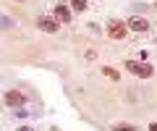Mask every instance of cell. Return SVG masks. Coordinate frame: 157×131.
Masks as SVG:
<instances>
[{"label":"cell","instance_id":"7","mask_svg":"<svg viewBox=\"0 0 157 131\" xmlns=\"http://www.w3.org/2000/svg\"><path fill=\"white\" fill-rule=\"evenodd\" d=\"M102 74H105L107 79H113V81H118V79H121V74H118L115 68H110V66H105V68H102Z\"/></svg>","mask_w":157,"mask_h":131},{"label":"cell","instance_id":"8","mask_svg":"<svg viewBox=\"0 0 157 131\" xmlns=\"http://www.w3.org/2000/svg\"><path fill=\"white\" fill-rule=\"evenodd\" d=\"M71 8H73V11H78V13L86 11V0H71Z\"/></svg>","mask_w":157,"mask_h":131},{"label":"cell","instance_id":"5","mask_svg":"<svg viewBox=\"0 0 157 131\" xmlns=\"http://www.w3.org/2000/svg\"><path fill=\"white\" fill-rule=\"evenodd\" d=\"M126 26L134 29V32H147V29H149V21H147V18H141V16H134V18H128V21H126Z\"/></svg>","mask_w":157,"mask_h":131},{"label":"cell","instance_id":"12","mask_svg":"<svg viewBox=\"0 0 157 131\" xmlns=\"http://www.w3.org/2000/svg\"><path fill=\"white\" fill-rule=\"evenodd\" d=\"M149 131H157V123H152V126H149Z\"/></svg>","mask_w":157,"mask_h":131},{"label":"cell","instance_id":"10","mask_svg":"<svg viewBox=\"0 0 157 131\" xmlns=\"http://www.w3.org/2000/svg\"><path fill=\"white\" fill-rule=\"evenodd\" d=\"M0 24H3V26H13V21H11V18H0Z\"/></svg>","mask_w":157,"mask_h":131},{"label":"cell","instance_id":"3","mask_svg":"<svg viewBox=\"0 0 157 131\" xmlns=\"http://www.w3.org/2000/svg\"><path fill=\"white\" fill-rule=\"evenodd\" d=\"M37 26L42 29V32H47V34L58 32V21H55V18H47V16H39L37 18Z\"/></svg>","mask_w":157,"mask_h":131},{"label":"cell","instance_id":"6","mask_svg":"<svg viewBox=\"0 0 157 131\" xmlns=\"http://www.w3.org/2000/svg\"><path fill=\"white\" fill-rule=\"evenodd\" d=\"M55 21L68 24V21H71V11H68L66 6H55Z\"/></svg>","mask_w":157,"mask_h":131},{"label":"cell","instance_id":"11","mask_svg":"<svg viewBox=\"0 0 157 131\" xmlns=\"http://www.w3.org/2000/svg\"><path fill=\"white\" fill-rule=\"evenodd\" d=\"M16 131H34L32 126H21V129H16Z\"/></svg>","mask_w":157,"mask_h":131},{"label":"cell","instance_id":"1","mask_svg":"<svg viewBox=\"0 0 157 131\" xmlns=\"http://www.w3.org/2000/svg\"><path fill=\"white\" fill-rule=\"evenodd\" d=\"M107 34H110V40H123V37L128 34V26H126V21H118V18H113V21L107 24Z\"/></svg>","mask_w":157,"mask_h":131},{"label":"cell","instance_id":"2","mask_svg":"<svg viewBox=\"0 0 157 131\" xmlns=\"http://www.w3.org/2000/svg\"><path fill=\"white\" fill-rule=\"evenodd\" d=\"M123 66H126V68H128V71H131L134 76H141V79L152 76V66H149V63H136V60H126Z\"/></svg>","mask_w":157,"mask_h":131},{"label":"cell","instance_id":"9","mask_svg":"<svg viewBox=\"0 0 157 131\" xmlns=\"http://www.w3.org/2000/svg\"><path fill=\"white\" fill-rule=\"evenodd\" d=\"M113 131H139V129H136V126H131V123H118Z\"/></svg>","mask_w":157,"mask_h":131},{"label":"cell","instance_id":"4","mask_svg":"<svg viewBox=\"0 0 157 131\" xmlns=\"http://www.w3.org/2000/svg\"><path fill=\"white\" fill-rule=\"evenodd\" d=\"M6 105H11V108H21L24 105V94L16 89H8L6 92Z\"/></svg>","mask_w":157,"mask_h":131}]
</instances>
